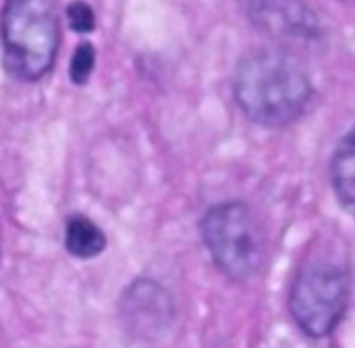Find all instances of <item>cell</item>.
<instances>
[{
	"mask_svg": "<svg viewBox=\"0 0 355 348\" xmlns=\"http://www.w3.org/2000/svg\"><path fill=\"white\" fill-rule=\"evenodd\" d=\"M314 87L304 64L285 50H252L237 62L233 98L243 116L266 129H283L304 116Z\"/></svg>",
	"mask_w": 355,
	"mask_h": 348,
	"instance_id": "6da1fadb",
	"label": "cell"
},
{
	"mask_svg": "<svg viewBox=\"0 0 355 348\" xmlns=\"http://www.w3.org/2000/svg\"><path fill=\"white\" fill-rule=\"evenodd\" d=\"M2 62L10 77L25 83L44 79L60 46L58 17L50 0H6L0 15Z\"/></svg>",
	"mask_w": 355,
	"mask_h": 348,
	"instance_id": "7a4b0ae2",
	"label": "cell"
},
{
	"mask_svg": "<svg viewBox=\"0 0 355 348\" xmlns=\"http://www.w3.org/2000/svg\"><path fill=\"white\" fill-rule=\"evenodd\" d=\"M200 232L216 268L235 282L254 278L266 262V232L256 212L245 201L212 205Z\"/></svg>",
	"mask_w": 355,
	"mask_h": 348,
	"instance_id": "3957f363",
	"label": "cell"
},
{
	"mask_svg": "<svg viewBox=\"0 0 355 348\" xmlns=\"http://www.w3.org/2000/svg\"><path fill=\"white\" fill-rule=\"evenodd\" d=\"M349 305V272L337 257L312 255L300 266L291 291L289 313L310 338H324L337 330Z\"/></svg>",
	"mask_w": 355,
	"mask_h": 348,
	"instance_id": "277c9868",
	"label": "cell"
},
{
	"mask_svg": "<svg viewBox=\"0 0 355 348\" xmlns=\"http://www.w3.org/2000/svg\"><path fill=\"white\" fill-rule=\"evenodd\" d=\"M250 23L272 42L291 46H312L322 37V23L306 0H250Z\"/></svg>",
	"mask_w": 355,
	"mask_h": 348,
	"instance_id": "5b68a950",
	"label": "cell"
},
{
	"mask_svg": "<svg viewBox=\"0 0 355 348\" xmlns=\"http://www.w3.org/2000/svg\"><path fill=\"white\" fill-rule=\"evenodd\" d=\"M121 318L129 332L156 336L175 320L171 295L154 280H135L121 297Z\"/></svg>",
	"mask_w": 355,
	"mask_h": 348,
	"instance_id": "8992f818",
	"label": "cell"
},
{
	"mask_svg": "<svg viewBox=\"0 0 355 348\" xmlns=\"http://www.w3.org/2000/svg\"><path fill=\"white\" fill-rule=\"evenodd\" d=\"M331 185L337 195V201L347 214H354L355 208V141L354 131H347L337 143L331 158Z\"/></svg>",
	"mask_w": 355,
	"mask_h": 348,
	"instance_id": "52a82bcc",
	"label": "cell"
},
{
	"mask_svg": "<svg viewBox=\"0 0 355 348\" xmlns=\"http://www.w3.org/2000/svg\"><path fill=\"white\" fill-rule=\"evenodd\" d=\"M104 230L83 214H71L64 224V247L77 259H94L106 249Z\"/></svg>",
	"mask_w": 355,
	"mask_h": 348,
	"instance_id": "ba28073f",
	"label": "cell"
},
{
	"mask_svg": "<svg viewBox=\"0 0 355 348\" xmlns=\"http://www.w3.org/2000/svg\"><path fill=\"white\" fill-rule=\"evenodd\" d=\"M96 68V48L92 42H81L69 60V79L75 85H85Z\"/></svg>",
	"mask_w": 355,
	"mask_h": 348,
	"instance_id": "9c48e42d",
	"label": "cell"
},
{
	"mask_svg": "<svg viewBox=\"0 0 355 348\" xmlns=\"http://www.w3.org/2000/svg\"><path fill=\"white\" fill-rule=\"evenodd\" d=\"M67 21H69V27L75 31V33H92L96 29V12L94 8L83 2V0H73L67 4Z\"/></svg>",
	"mask_w": 355,
	"mask_h": 348,
	"instance_id": "30bf717a",
	"label": "cell"
}]
</instances>
